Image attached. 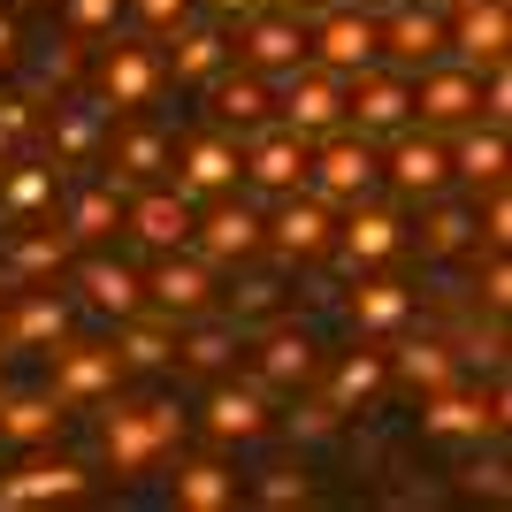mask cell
I'll use <instances>...</instances> for the list:
<instances>
[{
    "mask_svg": "<svg viewBox=\"0 0 512 512\" xmlns=\"http://www.w3.org/2000/svg\"><path fill=\"white\" fill-rule=\"evenodd\" d=\"M62 23H69V39H107L123 23V0H62Z\"/></svg>",
    "mask_w": 512,
    "mask_h": 512,
    "instance_id": "cell-42",
    "label": "cell"
},
{
    "mask_svg": "<svg viewBox=\"0 0 512 512\" xmlns=\"http://www.w3.org/2000/svg\"><path fill=\"white\" fill-rule=\"evenodd\" d=\"M39 115L46 107L39 100H0V161H23V153H39Z\"/></svg>",
    "mask_w": 512,
    "mask_h": 512,
    "instance_id": "cell-41",
    "label": "cell"
},
{
    "mask_svg": "<svg viewBox=\"0 0 512 512\" xmlns=\"http://www.w3.org/2000/svg\"><path fill=\"white\" fill-rule=\"evenodd\" d=\"M321 375V352L306 329H268L253 344V390H306Z\"/></svg>",
    "mask_w": 512,
    "mask_h": 512,
    "instance_id": "cell-25",
    "label": "cell"
},
{
    "mask_svg": "<svg viewBox=\"0 0 512 512\" xmlns=\"http://www.w3.org/2000/svg\"><path fill=\"white\" fill-rule=\"evenodd\" d=\"M383 383H390V360L375 352V337H367L360 352H344V360H337V375H329V398H321V406L360 413V406H375V398H383Z\"/></svg>",
    "mask_w": 512,
    "mask_h": 512,
    "instance_id": "cell-34",
    "label": "cell"
},
{
    "mask_svg": "<svg viewBox=\"0 0 512 512\" xmlns=\"http://www.w3.org/2000/svg\"><path fill=\"white\" fill-rule=\"evenodd\" d=\"M253 497H260V505H306L314 482H306L299 467H276V474H260V482H253Z\"/></svg>",
    "mask_w": 512,
    "mask_h": 512,
    "instance_id": "cell-43",
    "label": "cell"
},
{
    "mask_svg": "<svg viewBox=\"0 0 512 512\" xmlns=\"http://www.w3.org/2000/svg\"><path fill=\"white\" fill-rule=\"evenodd\" d=\"M169 184L184 199H222V192H237V138L230 130H199V138H184V146L169 153Z\"/></svg>",
    "mask_w": 512,
    "mask_h": 512,
    "instance_id": "cell-15",
    "label": "cell"
},
{
    "mask_svg": "<svg viewBox=\"0 0 512 512\" xmlns=\"http://www.w3.org/2000/svg\"><path fill=\"white\" fill-rule=\"evenodd\" d=\"M474 115H482V69L451 62V54L413 69V123L459 130V123H474Z\"/></svg>",
    "mask_w": 512,
    "mask_h": 512,
    "instance_id": "cell-7",
    "label": "cell"
},
{
    "mask_svg": "<svg viewBox=\"0 0 512 512\" xmlns=\"http://www.w3.org/2000/svg\"><path fill=\"white\" fill-rule=\"evenodd\" d=\"M505 46H512L505 0H451V8H444V54H451V62L490 69V62H505Z\"/></svg>",
    "mask_w": 512,
    "mask_h": 512,
    "instance_id": "cell-13",
    "label": "cell"
},
{
    "mask_svg": "<svg viewBox=\"0 0 512 512\" xmlns=\"http://www.w3.org/2000/svg\"><path fill=\"white\" fill-rule=\"evenodd\" d=\"M467 245H482L474 207H444V192L421 199V253L428 260H451V253H467Z\"/></svg>",
    "mask_w": 512,
    "mask_h": 512,
    "instance_id": "cell-38",
    "label": "cell"
},
{
    "mask_svg": "<svg viewBox=\"0 0 512 512\" xmlns=\"http://www.w3.org/2000/svg\"><path fill=\"white\" fill-rule=\"evenodd\" d=\"M184 436V413L169 398H146V406H123V398H107V421H100V451L115 474H146L161 451Z\"/></svg>",
    "mask_w": 512,
    "mask_h": 512,
    "instance_id": "cell-1",
    "label": "cell"
},
{
    "mask_svg": "<svg viewBox=\"0 0 512 512\" xmlns=\"http://www.w3.org/2000/svg\"><path fill=\"white\" fill-rule=\"evenodd\" d=\"M451 153V176L459 184H474V192H490V184H505V123H490V115H474V123H459V146Z\"/></svg>",
    "mask_w": 512,
    "mask_h": 512,
    "instance_id": "cell-31",
    "label": "cell"
},
{
    "mask_svg": "<svg viewBox=\"0 0 512 512\" xmlns=\"http://www.w3.org/2000/svg\"><path fill=\"white\" fill-rule=\"evenodd\" d=\"M237 352H245V329H237V321H207V314H199L192 337H176V360L199 367V375H230Z\"/></svg>",
    "mask_w": 512,
    "mask_h": 512,
    "instance_id": "cell-39",
    "label": "cell"
},
{
    "mask_svg": "<svg viewBox=\"0 0 512 512\" xmlns=\"http://www.w3.org/2000/svg\"><path fill=\"white\" fill-rule=\"evenodd\" d=\"M169 92V69H161V46L146 39H100V62H92V100L107 115H130V107H153Z\"/></svg>",
    "mask_w": 512,
    "mask_h": 512,
    "instance_id": "cell-3",
    "label": "cell"
},
{
    "mask_svg": "<svg viewBox=\"0 0 512 512\" xmlns=\"http://www.w3.org/2000/svg\"><path fill=\"white\" fill-rule=\"evenodd\" d=\"M8 62H23V31H16V16H0V69Z\"/></svg>",
    "mask_w": 512,
    "mask_h": 512,
    "instance_id": "cell-49",
    "label": "cell"
},
{
    "mask_svg": "<svg viewBox=\"0 0 512 512\" xmlns=\"http://www.w3.org/2000/svg\"><path fill=\"white\" fill-rule=\"evenodd\" d=\"M69 260V230H46V237H23L16 253H8V283H39V276H54Z\"/></svg>",
    "mask_w": 512,
    "mask_h": 512,
    "instance_id": "cell-40",
    "label": "cell"
},
{
    "mask_svg": "<svg viewBox=\"0 0 512 512\" xmlns=\"http://www.w3.org/2000/svg\"><path fill=\"white\" fill-rule=\"evenodd\" d=\"M383 184L398 199H436V192H451V153H444V138H428V123H406L398 138H383Z\"/></svg>",
    "mask_w": 512,
    "mask_h": 512,
    "instance_id": "cell-11",
    "label": "cell"
},
{
    "mask_svg": "<svg viewBox=\"0 0 512 512\" xmlns=\"http://www.w3.org/2000/svg\"><path fill=\"white\" fill-rule=\"evenodd\" d=\"M306 192L329 199V207L375 199V192H383V153H375V138H360V130H329V138H314V153H306Z\"/></svg>",
    "mask_w": 512,
    "mask_h": 512,
    "instance_id": "cell-2",
    "label": "cell"
},
{
    "mask_svg": "<svg viewBox=\"0 0 512 512\" xmlns=\"http://www.w3.org/2000/svg\"><path fill=\"white\" fill-rule=\"evenodd\" d=\"M123 8H130V16H138V23H146L153 39H169V31H176V23H184V16H192L199 0H123Z\"/></svg>",
    "mask_w": 512,
    "mask_h": 512,
    "instance_id": "cell-44",
    "label": "cell"
},
{
    "mask_svg": "<svg viewBox=\"0 0 512 512\" xmlns=\"http://www.w3.org/2000/svg\"><path fill=\"white\" fill-rule=\"evenodd\" d=\"M0 306H8V291H0Z\"/></svg>",
    "mask_w": 512,
    "mask_h": 512,
    "instance_id": "cell-53",
    "label": "cell"
},
{
    "mask_svg": "<svg viewBox=\"0 0 512 512\" xmlns=\"http://www.w3.org/2000/svg\"><path fill=\"white\" fill-rule=\"evenodd\" d=\"M329 237H337V207H329V199H314V192L299 184V192H283L276 214L260 222V253H276V260H291V268H299V260H321V253H329Z\"/></svg>",
    "mask_w": 512,
    "mask_h": 512,
    "instance_id": "cell-6",
    "label": "cell"
},
{
    "mask_svg": "<svg viewBox=\"0 0 512 512\" xmlns=\"http://www.w3.org/2000/svg\"><path fill=\"white\" fill-rule=\"evenodd\" d=\"M383 62L390 69H421V62H436V54H444V8H436V0H390L383 16Z\"/></svg>",
    "mask_w": 512,
    "mask_h": 512,
    "instance_id": "cell-19",
    "label": "cell"
},
{
    "mask_svg": "<svg viewBox=\"0 0 512 512\" xmlns=\"http://www.w3.org/2000/svg\"><path fill=\"white\" fill-rule=\"evenodd\" d=\"M352 8H390V0H352Z\"/></svg>",
    "mask_w": 512,
    "mask_h": 512,
    "instance_id": "cell-51",
    "label": "cell"
},
{
    "mask_svg": "<svg viewBox=\"0 0 512 512\" xmlns=\"http://www.w3.org/2000/svg\"><path fill=\"white\" fill-rule=\"evenodd\" d=\"M62 192V169L46 153H23V161H0V222H39Z\"/></svg>",
    "mask_w": 512,
    "mask_h": 512,
    "instance_id": "cell-28",
    "label": "cell"
},
{
    "mask_svg": "<svg viewBox=\"0 0 512 512\" xmlns=\"http://www.w3.org/2000/svg\"><path fill=\"white\" fill-rule=\"evenodd\" d=\"M107 161H115V176H138V184H161V176H169V153H176V138L161 123H153V107H130V115H115V123H107Z\"/></svg>",
    "mask_w": 512,
    "mask_h": 512,
    "instance_id": "cell-17",
    "label": "cell"
},
{
    "mask_svg": "<svg viewBox=\"0 0 512 512\" xmlns=\"http://www.w3.org/2000/svg\"><path fill=\"white\" fill-rule=\"evenodd\" d=\"M199 428H207L214 444H260L268 436V398L253 383H214L207 406H199Z\"/></svg>",
    "mask_w": 512,
    "mask_h": 512,
    "instance_id": "cell-27",
    "label": "cell"
},
{
    "mask_svg": "<svg viewBox=\"0 0 512 512\" xmlns=\"http://www.w3.org/2000/svg\"><path fill=\"white\" fill-rule=\"evenodd\" d=\"M344 321H352V337H398L413 321V291L390 283L383 268H367V276H352V291H344Z\"/></svg>",
    "mask_w": 512,
    "mask_h": 512,
    "instance_id": "cell-23",
    "label": "cell"
},
{
    "mask_svg": "<svg viewBox=\"0 0 512 512\" xmlns=\"http://www.w3.org/2000/svg\"><path fill=\"white\" fill-rule=\"evenodd\" d=\"M77 291H85V306H92V314H107V321H123V314L146 306V276H138L130 260H107V253L77 260Z\"/></svg>",
    "mask_w": 512,
    "mask_h": 512,
    "instance_id": "cell-29",
    "label": "cell"
},
{
    "mask_svg": "<svg viewBox=\"0 0 512 512\" xmlns=\"http://www.w3.org/2000/svg\"><path fill=\"white\" fill-rule=\"evenodd\" d=\"M62 421H69V406H54V390H0V444L39 451L62 436Z\"/></svg>",
    "mask_w": 512,
    "mask_h": 512,
    "instance_id": "cell-32",
    "label": "cell"
},
{
    "mask_svg": "<svg viewBox=\"0 0 512 512\" xmlns=\"http://www.w3.org/2000/svg\"><path fill=\"white\" fill-rule=\"evenodd\" d=\"M199 8H207L214 23H245L253 8H268V0H199Z\"/></svg>",
    "mask_w": 512,
    "mask_h": 512,
    "instance_id": "cell-48",
    "label": "cell"
},
{
    "mask_svg": "<svg viewBox=\"0 0 512 512\" xmlns=\"http://www.w3.org/2000/svg\"><path fill=\"white\" fill-rule=\"evenodd\" d=\"M413 123V77L390 62H367L360 77H344V130H360V138H398Z\"/></svg>",
    "mask_w": 512,
    "mask_h": 512,
    "instance_id": "cell-4",
    "label": "cell"
},
{
    "mask_svg": "<svg viewBox=\"0 0 512 512\" xmlns=\"http://www.w3.org/2000/svg\"><path fill=\"white\" fill-rule=\"evenodd\" d=\"M207 100H214V130H260L268 123V107H276V85L260 77V69H222L207 85Z\"/></svg>",
    "mask_w": 512,
    "mask_h": 512,
    "instance_id": "cell-30",
    "label": "cell"
},
{
    "mask_svg": "<svg viewBox=\"0 0 512 512\" xmlns=\"http://www.w3.org/2000/svg\"><path fill=\"white\" fill-rule=\"evenodd\" d=\"M107 115L100 100H62V107H46L39 115V146H46V161L54 169H92L100 161V146H107Z\"/></svg>",
    "mask_w": 512,
    "mask_h": 512,
    "instance_id": "cell-14",
    "label": "cell"
},
{
    "mask_svg": "<svg viewBox=\"0 0 512 512\" xmlns=\"http://www.w3.org/2000/svg\"><path fill=\"white\" fill-rule=\"evenodd\" d=\"M230 62H237L230 23H214V16H207V23L184 16V23L169 31V46H161V69H169V85H199V92H207Z\"/></svg>",
    "mask_w": 512,
    "mask_h": 512,
    "instance_id": "cell-18",
    "label": "cell"
},
{
    "mask_svg": "<svg viewBox=\"0 0 512 512\" xmlns=\"http://www.w3.org/2000/svg\"><path fill=\"white\" fill-rule=\"evenodd\" d=\"M0 390H8V360H0Z\"/></svg>",
    "mask_w": 512,
    "mask_h": 512,
    "instance_id": "cell-52",
    "label": "cell"
},
{
    "mask_svg": "<svg viewBox=\"0 0 512 512\" xmlns=\"http://www.w3.org/2000/svg\"><path fill=\"white\" fill-rule=\"evenodd\" d=\"M54 360V375H46V390H54V406H107L115 390H123L130 367L115 360V344H54L46 352Z\"/></svg>",
    "mask_w": 512,
    "mask_h": 512,
    "instance_id": "cell-9",
    "label": "cell"
},
{
    "mask_svg": "<svg viewBox=\"0 0 512 512\" xmlns=\"http://www.w3.org/2000/svg\"><path fill=\"white\" fill-rule=\"evenodd\" d=\"M92 474L77 459H23L16 474H0V505L8 512H31V505H69V497H85Z\"/></svg>",
    "mask_w": 512,
    "mask_h": 512,
    "instance_id": "cell-24",
    "label": "cell"
},
{
    "mask_svg": "<svg viewBox=\"0 0 512 512\" xmlns=\"http://www.w3.org/2000/svg\"><path fill=\"white\" fill-rule=\"evenodd\" d=\"M329 253H337L344 276H367V268H390V260L406 253V214L375 207V199H352V214L337 222L329 237Z\"/></svg>",
    "mask_w": 512,
    "mask_h": 512,
    "instance_id": "cell-8",
    "label": "cell"
},
{
    "mask_svg": "<svg viewBox=\"0 0 512 512\" xmlns=\"http://www.w3.org/2000/svg\"><path fill=\"white\" fill-rule=\"evenodd\" d=\"M383 360H390V383H406L413 398H421V390L459 383V352H451L444 337H406L398 352H383Z\"/></svg>",
    "mask_w": 512,
    "mask_h": 512,
    "instance_id": "cell-33",
    "label": "cell"
},
{
    "mask_svg": "<svg viewBox=\"0 0 512 512\" xmlns=\"http://www.w3.org/2000/svg\"><path fill=\"white\" fill-rule=\"evenodd\" d=\"M482 299H490L497 314H505V299H512V268H505V253H497L490 268H482Z\"/></svg>",
    "mask_w": 512,
    "mask_h": 512,
    "instance_id": "cell-47",
    "label": "cell"
},
{
    "mask_svg": "<svg viewBox=\"0 0 512 512\" xmlns=\"http://www.w3.org/2000/svg\"><path fill=\"white\" fill-rule=\"evenodd\" d=\"M459 490L482 497V505H505V467H497V459H490V467H467V482H459Z\"/></svg>",
    "mask_w": 512,
    "mask_h": 512,
    "instance_id": "cell-46",
    "label": "cell"
},
{
    "mask_svg": "<svg viewBox=\"0 0 512 512\" xmlns=\"http://www.w3.org/2000/svg\"><path fill=\"white\" fill-rule=\"evenodd\" d=\"M115 222H123V176H100V184H77V192H69V214H62L69 245H92V237H107Z\"/></svg>",
    "mask_w": 512,
    "mask_h": 512,
    "instance_id": "cell-37",
    "label": "cell"
},
{
    "mask_svg": "<svg viewBox=\"0 0 512 512\" xmlns=\"http://www.w3.org/2000/svg\"><path fill=\"white\" fill-rule=\"evenodd\" d=\"M207 214H192V245L207 268H230V260H253L260 253V207H245L237 192L222 199H199Z\"/></svg>",
    "mask_w": 512,
    "mask_h": 512,
    "instance_id": "cell-16",
    "label": "cell"
},
{
    "mask_svg": "<svg viewBox=\"0 0 512 512\" xmlns=\"http://www.w3.org/2000/svg\"><path fill=\"white\" fill-rule=\"evenodd\" d=\"M169 505H184V512H230L237 505V474L222 467V459H184V467L169 474Z\"/></svg>",
    "mask_w": 512,
    "mask_h": 512,
    "instance_id": "cell-36",
    "label": "cell"
},
{
    "mask_svg": "<svg viewBox=\"0 0 512 512\" xmlns=\"http://www.w3.org/2000/svg\"><path fill=\"white\" fill-rule=\"evenodd\" d=\"M306 153H314V138H299V130H245V146H237V176L253 184L260 199H283V192H299L306 184Z\"/></svg>",
    "mask_w": 512,
    "mask_h": 512,
    "instance_id": "cell-10",
    "label": "cell"
},
{
    "mask_svg": "<svg viewBox=\"0 0 512 512\" xmlns=\"http://www.w3.org/2000/svg\"><path fill=\"white\" fill-rule=\"evenodd\" d=\"M276 115L283 130H299V138H329V130H344V77L321 62H299L276 77Z\"/></svg>",
    "mask_w": 512,
    "mask_h": 512,
    "instance_id": "cell-5",
    "label": "cell"
},
{
    "mask_svg": "<svg viewBox=\"0 0 512 512\" xmlns=\"http://www.w3.org/2000/svg\"><path fill=\"white\" fill-rule=\"evenodd\" d=\"M146 306L153 314H169V321H199V314H214V268L199 253H161L146 268Z\"/></svg>",
    "mask_w": 512,
    "mask_h": 512,
    "instance_id": "cell-20",
    "label": "cell"
},
{
    "mask_svg": "<svg viewBox=\"0 0 512 512\" xmlns=\"http://www.w3.org/2000/svg\"><path fill=\"white\" fill-rule=\"evenodd\" d=\"M245 69H260V77H283V69H299L306 62V16H291V8H253L245 16Z\"/></svg>",
    "mask_w": 512,
    "mask_h": 512,
    "instance_id": "cell-21",
    "label": "cell"
},
{
    "mask_svg": "<svg viewBox=\"0 0 512 512\" xmlns=\"http://www.w3.org/2000/svg\"><path fill=\"white\" fill-rule=\"evenodd\" d=\"M69 337V299L54 291H23L16 306H0V344L8 352H54Z\"/></svg>",
    "mask_w": 512,
    "mask_h": 512,
    "instance_id": "cell-26",
    "label": "cell"
},
{
    "mask_svg": "<svg viewBox=\"0 0 512 512\" xmlns=\"http://www.w3.org/2000/svg\"><path fill=\"white\" fill-rule=\"evenodd\" d=\"M192 199L176 192L169 176H161V184H146V192L138 199H123V222H130V237H138V245H153V253H176V245H184V237H192Z\"/></svg>",
    "mask_w": 512,
    "mask_h": 512,
    "instance_id": "cell-22",
    "label": "cell"
},
{
    "mask_svg": "<svg viewBox=\"0 0 512 512\" xmlns=\"http://www.w3.org/2000/svg\"><path fill=\"white\" fill-rule=\"evenodd\" d=\"M276 8H291V16H321L329 0H276Z\"/></svg>",
    "mask_w": 512,
    "mask_h": 512,
    "instance_id": "cell-50",
    "label": "cell"
},
{
    "mask_svg": "<svg viewBox=\"0 0 512 512\" xmlns=\"http://www.w3.org/2000/svg\"><path fill=\"white\" fill-rule=\"evenodd\" d=\"M237 306V329H245V321H253V314H276V306H283V283H245V299H230Z\"/></svg>",
    "mask_w": 512,
    "mask_h": 512,
    "instance_id": "cell-45",
    "label": "cell"
},
{
    "mask_svg": "<svg viewBox=\"0 0 512 512\" xmlns=\"http://www.w3.org/2000/svg\"><path fill=\"white\" fill-rule=\"evenodd\" d=\"M115 360H123V367H169L176 360V321L153 314V306L123 314V321H115Z\"/></svg>",
    "mask_w": 512,
    "mask_h": 512,
    "instance_id": "cell-35",
    "label": "cell"
},
{
    "mask_svg": "<svg viewBox=\"0 0 512 512\" xmlns=\"http://www.w3.org/2000/svg\"><path fill=\"white\" fill-rule=\"evenodd\" d=\"M421 436H444V444L505 436V390H497V398H474V390H459V383L421 390Z\"/></svg>",
    "mask_w": 512,
    "mask_h": 512,
    "instance_id": "cell-12",
    "label": "cell"
}]
</instances>
